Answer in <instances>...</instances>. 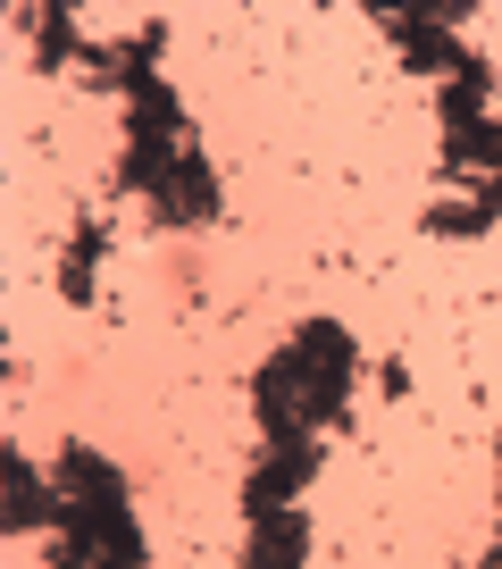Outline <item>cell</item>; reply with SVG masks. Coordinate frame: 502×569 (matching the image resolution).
I'll list each match as a JSON object with an SVG mask.
<instances>
[{
  "label": "cell",
  "instance_id": "cell-1",
  "mask_svg": "<svg viewBox=\"0 0 502 569\" xmlns=\"http://www.w3.org/2000/svg\"><path fill=\"white\" fill-rule=\"evenodd\" d=\"M352 386H360V343L335 319H302L251 377V419H260V436H319L343 419Z\"/></svg>",
  "mask_w": 502,
  "mask_h": 569
},
{
  "label": "cell",
  "instance_id": "cell-2",
  "mask_svg": "<svg viewBox=\"0 0 502 569\" xmlns=\"http://www.w3.org/2000/svg\"><path fill=\"white\" fill-rule=\"evenodd\" d=\"M319 461H327L319 436H260L251 478H243V511H285V502H302V486L319 478Z\"/></svg>",
  "mask_w": 502,
  "mask_h": 569
},
{
  "label": "cell",
  "instance_id": "cell-3",
  "mask_svg": "<svg viewBox=\"0 0 502 569\" xmlns=\"http://www.w3.org/2000/svg\"><path fill=\"white\" fill-rule=\"evenodd\" d=\"M0 495H9L0 502V536H34V528L59 519V478H42L18 445H9V461H0Z\"/></svg>",
  "mask_w": 502,
  "mask_h": 569
},
{
  "label": "cell",
  "instance_id": "cell-4",
  "mask_svg": "<svg viewBox=\"0 0 502 569\" xmlns=\"http://www.w3.org/2000/svg\"><path fill=\"white\" fill-rule=\"evenodd\" d=\"M302 561H310L302 502H285V511H243V569H302Z\"/></svg>",
  "mask_w": 502,
  "mask_h": 569
},
{
  "label": "cell",
  "instance_id": "cell-5",
  "mask_svg": "<svg viewBox=\"0 0 502 569\" xmlns=\"http://www.w3.org/2000/svg\"><path fill=\"white\" fill-rule=\"evenodd\" d=\"M385 34H394V59H402V68H419V76H444V84L469 68V59H478V51H469V42L452 34L444 18H385Z\"/></svg>",
  "mask_w": 502,
  "mask_h": 569
},
{
  "label": "cell",
  "instance_id": "cell-6",
  "mask_svg": "<svg viewBox=\"0 0 502 569\" xmlns=\"http://www.w3.org/2000/svg\"><path fill=\"white\" fill-rule=\"evenodd\" d=\"M101 251H109V227L84 218V227L68 234V251H59V302H76V310L92 302V268H101Z\"/></svg>",
  "mask_w": 502,
  "mask_h": 569
},
{
  "label": "cell",
  "instance_id": "cell-7",
  "mask_svg": "<svg viewBox=\"0 0 502 569\" xmlns=\"http://www.w3.org/2000/svg\"><path fill=\"white\" fill-rule=\"evenodd\" d=\"M26 26H34V59H42V68H84V59H92V42H76L68 9H34Z\"/></svg>",
  "mask_w": 502,
  "mask_h": 569
},
{
  "label": "cell",
  "instance_id": "cell-8",
  "mask_svg": "<svg viewBox=\"0 0 502 569\" xmlns=\"http://www.w3.org/2000/svg\"><path fill=\"white\" fill-rule=\"evenodd\" d=\"M51 569H126V561H84V552H51Z\"/></svg>",
  "mask_w": 502,
  "mask_h": 569
}]
</instances>
